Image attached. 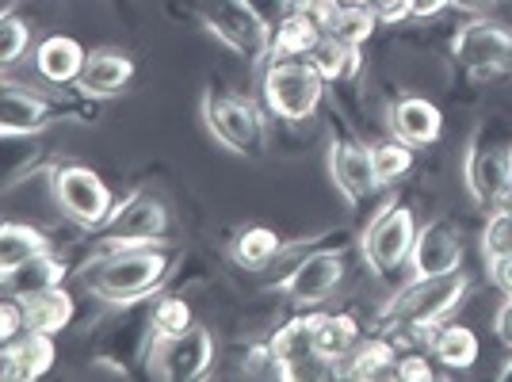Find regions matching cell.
<instances>
[{"instance_id": "cell-17", "label": "cell", "mask_w": 512, "mask_h": 382, "mask_svg": "<svg viewBox=\"0 0 512 382\" xmlns=\"http://www.w3.org/2000/svg\"><path fill=\"white\" fill-rule=\"evenodd\" d=\"M134 81V62H130L123 50H88L85 65H81V77L73 81V88L85 96V100H111L119 92H127V85Z\"/></svg>"}, {"instance_id": "cell-45", "label": "cell", "mask_w": 512, "mask_h": 382, "mask_svg": "<svg viewBox=\"0 0 512 382\" xmlns=\"http://www.w3.org/2000/svg\"><path fill=\"white\" fill-rule=\"evenodd\" d=\"M509 165H512V146H509Z\"/></svg>"}, {"instance_id": "cell-35", "label": "cell", "mask_w": 512, "mask_h": 382, "mask_svg": "<svg viewBox=\"0 0 512 382\" xmlns=\"http://www.w3.org/2000/svg\"><path fill=\"white\" fill-rule=\"evenodd\" d=\"M245 8L260 20V27H264L268 35H276L279 27H283V20L295 16L299 0H245Z\"/></svg>"}, {"instance_id": "cell-18", "label": "cell", "mask_w": 512, "mask_h": 382, "mask_svg": "<svg viewBox=\"0 0 512 382\" xmlns=\"http://www.w3.org/2000/svg\"><path fill=\"white\" fill-rule=\"evenodd\" d=\"M54 363V337L23 329L20 337L4 340V356H0V375L4 382H31L43 379Z\"/></svg>"}, {"instance_id": "cell-26", "label": "cell", "mask_w": 512, "mask_h": 382, "mask_svg": "<svg viewBox=\"0 0 512 382\" xmlns=\"http://www.w3.org/2000/svg\"><path fill=\"white\" fill-rule=\"evenodd\" d=\"M279 234L276 230H268V226H245L241 234L230 241V256H234V264L241 268H249V272H264L279 253Z\"/></svg>"}, {"instance_id": "cell-37", "label": "cell", "mask_w": 512, "mask_h": 382, "mask_svg": "<svg viewBox=\"0 0 512 382\" xmlns=\"http://www.w3.org/2000/svg\"><path fill=\"white\" fill-rule=\"evenodd\" d=\"M360 4H367L379 23H402L413 16V0H360Z\"/></svg>"}, {"instance_id": "cell-5", "label": "cell", "mask_w": 512, "mask_h": 382, "mask_svg": "<svg viewBox=\"0 0 512 382\" xmlns=\"http://www.w3.org/2000/svg\"><path fill=\"white\" fill-rule=\"evenodd\" d=\"M195 16L226 50H234L249 69H264L272 58V35L260 27L245 0H195Z\"/></svg>"}, {"instance_id": "cell-24", "label": "cell", "mask_w": 512, "mask_h": 382, "mask_svg": "<svg viewBox=\"0 0 512 382\" xmlns=\"http://www.w3.org/2000/svg\"><path fill=\"white\" fill-rule=\"evenodd\" d=\"M360 344V325L352 314H314V348L325 363H344Z\"/></svg>"}, {"instance_id": "cell-13", "label": "cell", "mask_w": 512, "mask_h": 382, "mask_svg": "<svg viewBox=\"0 0 512 382\" xmlns=\"http://www.w3.org/2000/svg\"><path fill=\"white\" fill-rule=\"evenodd\" d=\"M268 344L276 352L283 379L295 382V379H329V375H337V367L321 360L318 348H314V314H302V318L287 321Z\"/></svg>"}, {"instance_id": "cell-40", "label": "cell", "mask_w": 512, "mask_h": 382, "mask_svg": "<svg viewBox=\"0 0 512 382\" xmlns=\"http://www.w3.org/2000/svg\"><path fill=\"white\" fill-rule=\"evenodd\" d=\"M493 333H497V340H501L505 348H512V295H505V302L497 306V314H493Z\"/></svg>"}, {"instance_id": "cell-11", "label": "cell", "mask_w": 512, "mask_h": 382, "mask_svg": "<svg viewBox=\"0 0 512 382\" xmlns=\"http://www.w3.org/2000/svg\"><path fill=\"white\" fill-rule=\"evenodd\" d=\"M463 184H467L470 199H474L482 211H493L497 203H505L512 195L509 149L482 146V134L474 130L467 149H463Z\"/></svg>"}, {"instance_id": "cell-20", "label": "cell", "mask_w": 512, "mask_h": 382, "mask_svg": "<svg viewBox=\"0 0 512 382\" xmlns=\"http://www.w3.org/2000/svg\"><path fill=\"white\" fill-rule=\"evenodd\" d=\"M65 272H69V264L46 249V253L23 260V264L8 268V272H0V287H4V298L20 302V298H31L39 295V291H50V287H62Z\"/></svg>"}, {"instance_id": "cell-41", "label": "cell", "mask_w": 512, "mask_h": 382, "mask_svg": "<svg viewBox=\"0 0 512 382\" xmlns=\"http://www.w3.org/2000/svg\"><path fill=\"white\" fill-rule=\"evenodd\" d=\"M490 279L505 291V295H512V256H501V260H490Z\"/></svg>"}, {"instance_id": "cell-44", "label": "cell", "mask_w": 512, "mask_h": 382, "mask_svg": "<svg viewBox=\"0 0 512 382\" xmlns=\"http://www.w3.org/2000/svg\"><path fill=\"white\" fill-rule=\"evenodd\" d=\"M497 379H501V382H512V360L505 363V367H501V371H497Z\"/></svg>"}, {"instance_id": "cell-6", "label": "cell", "mask_w": 512, "mask_h": 382, "mask_svg": "<svg viewBox=\"0 0 512 382\" xmlns=\"http://www.w3.org/2000/svg\"><path fill=\"white\" fill-rule=\"evenodd\" d=\"M214 337L203 325H188L184 333H150L146 344V371L150 379L195 382L211 371Z\"/></svg>"}, {"instance_id": "cell-14", "label": "cell", "mask_w": 512, "mask_h": 382, "mask_svg": "<svg viewBox=\"0 0 512 382\" xmlns=\"http://www.w3.org/2000/svg\"><path fill=\"white\" fill-rule=\"evenodd\" d=\"M325 169L333 188L341 191V199L348 207H360L371 199V191L379 188L375 180V165H371V149L352 142V138H333L329 153H325Z\"/></svg>"}, {"instance_id": "cell-42", "label": "cell", "mask_w": 512, "mask_h": 382, "mask_svg": "<svg viewBox=\"0 0 512 382\" xmlns=\"http://www.w3.org/2000/svg\"><path fill=\"white\" fill-rule=\"evenodd\" d=\"M451 0H413V20H432L448 8Z\"/></svg>"}, {"instance_id": "cell-1", "label": "cell", "mask_w": 512, "mask_h": 382, "mask_svg": "<svg viewBox=\"0 0 512 382\" xmlns=\"http://www.w3.org/2000/svg\"><path fill=\"white\" fill-rule=\"evenodd\" d=\"M172 268V256L161 245H123V249H104L96 264L81 272L88 295L111 306H130L150 298Z\"/></svg>"}, {"instance_id": "cell-32", "label": "cell", "mask_w": 512, "mask_h": 382, "mask_svg": "<svg viewBox=\"0 0 512 382\" xmlns=\"http://www.w3.org/2000/svg\"><path fill=\"white\" fill-rule=\"evenodd\" d=\"M482 256H486V264H490V260H501V256H512V195L505 203H497L490 211V218H486Z\"/></svg>"}, {"instance_id": "cell-15", "label": "cell", "mask_w": 512, "mask_h": 382, "mask_svg": "<svg viewBox=\"0 0 512 382\" xmlns=\"http://www.w3.org/2000/svg\"><path fill=\"white\" fill-rule=\"evenodd\" d=\"M62 107L58 100H50L43 92H31L20 81H4V111H0V134L4 138H31V134H43L50 123L62 119Z\"/></svg>"}, {"instance_id": "cell-28", "label": "cell", "mask_w": 512, "mask_h": 382, "mask_svg": "<svg viewBox=\"0 0 512 382\" xmlns=\"http://www.w3.org/2000/svg\"><path fill=\"white\" fill-rule=\"evenodd\" d=\"M306 62L314 65L325 81H352L360 73V46H348L333 35H325Z\"/></svg>"}, {"instance_id": "cell-9", "label": "cell", "mask_w": 512, "mask_h": 382, "mask_svg": "<svg viewBox=\"0 0 512 382\" xmlns=\"http://www.w3.org/2000/svg\"><path fill=\"white\" fill-rule=\"evenodd\" d=\"M165 234H169V211L150 191H130L123 203H115V211L107 214V222L100 226L104 249L165 245Z\"/></svg>"}, {"instance_id": "cell-22", "label": "cell", "mask_w": 512, "mask_h": 382, "mask_svg": "<svg viewBox=\"0 0 512 382\" xmlns=\"http://www.w3.org/2000/svg\"><path fill=\"white\" fill-rule=\"evenodd\" d=\"M428 340V352H432V360L444 363L448 371H470L474 363H478V337L470 333L467 325H459V321H440V325H432L425 333Z\"/></svg>"}, {"instance_id": "cell-21", "label": "cell", "mask_w": 512, "mask_h": 382, "mask_svg": "<svg viewBox=\"0 0 512 382\" xmlns=\"http://www.w3.org/2000/svg\"><path fill=\"white\" fill-rule=\"evenodd\" d=\"M88 50L69 35H50L35 46V69L46 85H73L81 77Z\"/></svg>"}, {"instance_id": "cell-7", "label": "cell", "mask_w": 512, "mask_h": 382, "mask_svg": "<svg viewBox=\"0 0 512 382\" xmlns=\"http://www.w3.org/2000/svg\"><path fill=\"white\" fill-rule=\"evenodd\" d=\"M413 241H417V222L406 203H386L383 211L375 214L360 234V256L363 264L375 272V276H390L398 272L402 264H409L413 253Z\"/></svg>"}, {"instance_id": "cell-8", "label": "cell", "mask_w": 512, "mask_h": 382, "mask_svg": "<svg viewBox=\"0 0 512 382\" xmlns=\"http://www.w3.org/2000/svg\"><path fill=\"white\" fill-rule=\"evenodd\" d=\"M50 191L62 214L81 230H100L107 214L115 211V199L107 184L88 165H54L50 169Z\"/></svg>"}, {"instance_id": "cell-30", "label": "cell", "mask_w": 512, "mask_h": 382, "mask_svg": "<svg viewBox=\"0 0 512 382\" xmlns=\"http://www.w3.org/2000/svg\"><path fill=\"white\" fill-rule=\"evenodd\" d=\"M375 12L367 8V4H352V0H341V8H337V16L329 20L325 27V35H333V39H341L348 46H363L371 35H375Z\"/></svg>"}, {"instance_id": "cell-3", "label": "cell", "mask_w": 512, "mask_h": 382, "mask_svg": "<svg viewBox=\"0 0 512 382\" xmlns=\"http://www.w3.org/2000/svg\"><path fill=\"white\" fill-rule=\"evenodd\" d=\"M325 77L306 58H272L264 65V107L283 123H306L325 100Z\"/></svg>"}, {"instance_id": "cell-16", "label": "cell", "mask_w": 512, "mask_h": 382, "mask_svg": "<svg viewBox=\"0 0 512 382\" xmlns=\"http://www.w3.org/2000/svg\"><path fill=\"white\" fill-rule=\"evenodd\" d=\"M413 276H448L463 268V234L451 218H432L417 230L413 253H409Z\"/></svg>"}, {"instance_id": "cell-4", "label": "cell", "mask_w": 512, "mask_h": 382, "mask_svg": "<svg viewBox=\"0 0 512 382\" xmlns=\"http://www.w3.org/2000/svg\"><path fill=\"white\" fill-rule=\"evenodd\" d=\"M199 115H203L214 142L237 157H260L268 149V123H264L260 107L245 96L207 88L199 96Z\"/></svg>"}, {"instance_id": "cell-38", "label": "cell", "mask_w": 512, "mask_h": 382, "mask_svg": "<svg viewBox=\"0 0 512 382\" xmlns=\"http://www.w3.org/2000/svg\"><path fill=\"white\" fill-rule=\"evenodd\" d=\"M394 379L402 382H428L432 379V363H425L421 356H406L394 363Z\"/></svg>"}, {"instance_id": "cell-23", "label": "cell", "mask_w": 512, "mask_h": 382, "mask_svg": "<svg viewBox=\"0 0 512 382\" xmlns=\"http://www.w3.org/2000/svg\"><path fill=\"white\" fill-rule=\"evenodd\" d=\"M23 310V329L31 333H46V337H58L65 325L73 321L77 306H73V295L65 287H50V291H39L31 298H20Z\"/></svg>"}, {"instance_id": "cell-19", "label": "cell", "mask_w": 512, "mask_h": 382, "mask_svg": "<svg viewBox=\"0 0 512 382\" xmlns=\"http://www.w3.org/2000/svg\"><path fill=\"white\" fill-rule=\"evenodd\" d=\"M440 130H444V115L425 96H402L390 104V134L409 146H432Z\"/></svg>"}, {"instance_id": "cell-33", "label": "cell", "mask_w": 512, "mask_h": 382, "mask_svg": "<svg viewBox=\"0 0 512 382\" xmlns=\"http://www.w3.org/2000/svg\"><path fill=\"white\" fill-rule=\"evenodd\" d=\"M31 46V27L20 16H4L0 20V62L16 65Z\"/></svg>"}, {"instance_id": "cell-36", "label": "cell", "mask_w": 512, "mask_h": 382, "mask_svg": "<svg viewBox=\"0 0 512 382\" xmlns=\"http://www.w3.org/2000/svg\"><path fill=\"white\" fill-rule=\"evenodd\" d=\"M245 375H253V379H283L272 344H256L253 352L245 356Z\"/></svg>"}, {"instance_id": "cell-31", "label": "cell", "mask_w": 512, "mask_h": 382, "mask_svg": "<svg viewBox=\"0 0 512 382\" xmlns=\"http://www.w3.org/2000/svg\"><path fill=\"white\" fill-rule=\"evenodd\" d=\"M371 165H375V180H379V188H386V184L402 180V176L413 169V146L402 142V138L379 142V146H371Z\"/></svg>"}, {"instance_id": "cell-29", "label": "cell", "mask_w": 512, "mask_h": 382, "mask_svg": "<svg viewBox=\"0 0 512 382\" xmlns=\"http://www.w3.org/2000/svg\"><path fill=\"white\" fill-rule=\"evenodd\" d=\"M46 249H50V241H46L43 230L23 226V222H4L0 226V272H8V268L23 264V260L46 253Z\"/></svg>"}, {"instance_id": "cell-34", "label": "cell", "mask_w": 512, "mask_h": 382, "mask_svg": "<svg viewBox=\"0 0 512 382\" xmlns=\"http://www.w3.org/2000/svg\"><path fill=\"white\" fill-rule=\"evenodd\" d=\"M192 321V310L184 298H161L153 310V333H184Z\"/></svg>"}, {"instance_id": "cell-12", "label": "cell", "mask_w": 512, "mask_h": 382, "mask_svg": "<svg viewBox=\"0 0 512 382\" xmlns=\"http://www.w3.org/2000/svg\"><path fill=\"white\" fill-rule=\"evenodd\" d=\"M451 54L470 77H490V73H497V69H505L512 62V31L478 16L467 27H459Z\"/></svg>"}, {"instance_id": "cell-46", "label": "cell", "mask_w": 512, "mask_h": 382, "mask_svg": "<svg viewBox=\"0 0 512 382\" xmlns=\"http://www.w3.org/2000/svg\"><path fill=\"white\" fill-rule=\"evenodd\" d=\"M352 4H360V0H352Z\"/></svg>"}, {"instance_id": "cell-39", "label": "cell", "mask_w": 512, "mask_h": 382, "mask_svg": "<svg viewBox=\"0 0 512 382\" xmlns=\"http://www.w3.org/2000/svg\"><path fill=\"white\" fill-rule=\"evenodd\" d=\"M23 333V310L16 298H8L4 306H0V340H12Z\"/></svg>"}, {"instance_id": "cell-27", "label": "cell", "mask_w": 512, "mask_h": 382, "mask_svg": "<svg viewBox=\"0 0 512 382\" xmlns=\"http://www.w3.org/2000/svg\"><path fill=\"white\" fill-rule=\"evenodd\" d=\"M321 39H325V31L306 12L295 8V16L283 20V27L272 35V58H310Z\"/></svg>"}, {"instance_id": "cell-43", "label": "cell", "mask_w": 512, "mask_h": 382, "mask_svg": "<svg viewBox=\"0 0 512 382\" xmlns=\"http://www.w3.org/2000/svg\"><path fill=\"white\" fill-rule=\"evenodd\" d=\"M451 4H455V8H463V12H470V16H482L493 0H451Z\"/></svg>"}, {"instance_id": "cell-25", "label": "cell", "mask_w": 512, "mask_h": 382, "mask_svg": "<svg viewBox=\"0 0 512 382\" xmlns=\"http://www.w3.org/2000/svg\"><path fill=\"white\" fill-rule=\"evenodd\" d=\"M394 344L390 337H371L367 344H356L352 356L344 360V367L337 363V379H352V382H367V379H383V375H394Z\"/></svg>"}, {"instance_id": "cell-2", "label": "cell", "mask_w": 512, "mask_h": 382, "mask_svg": "<svg viewBox=\"0 0 512 382\" xmlns=\"http://www.w3.org/2000/svg\"><path fill=\"white\" fill-rule=\"evenodd\" d=\"M470 279L463 272H448V276H413L398 295L386 302L375 318V329L383 337H417L428 333L432 325L448 321L459 302L467 295Z\"/></svg>"}, {"instance_id": "cell-10", "label": "cell", "mask_w": 512, "mask_h": 382, "mask_svg": "<svg viewBox=\"0 0 512 382\" xmlns=\"http://www.w3.org/2000/svg\"><path fill=\"white\" fill-rule=\"evenodd\" d=\"M344 272H348V249H314L291 276L279 279L272 291H279L291 306L310 310L341 287Z\"/></svg>"}]
</instances>
